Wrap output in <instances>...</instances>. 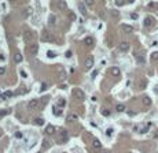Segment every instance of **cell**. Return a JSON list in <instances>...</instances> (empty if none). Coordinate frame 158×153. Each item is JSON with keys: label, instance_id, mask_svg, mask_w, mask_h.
<instances>
[{"label": "cell", "instance_id": "6da1fadb", "mask_svg": "<svg viewBox=\"0 0 158 153\" xmlns=\"http://www.w3.org/2000/svg\"><path fill=\"white\" fill-rule=\"evenodd\" d=\"M73 97H74L76 100H78V101H83L84 98H85V93H84L83 89L76 88V89H73Z\"/></svg>", "mask_w": 158, "mask_h": 153}, {"label": "cell", "instance_id": "7a4b0ae2", "mask_svg": "<svg viewBox=\"0 0 158 153\" xmlns=\"http://www.w3.org/2000/svg\"><path fill=\"white\" fill-rule=\"evenodd\" d=\"M84 67H85V70L88 71L93 67V56H87L85 62H84Z\"/></svg>", "mask_w": 158, "mask_h": 153}, {"label": "cell", "instance_id": "3957f363", "mask_svg": "<svg viewBox=\"0 0 158 153\" xmlns=\"http://www.w3.org/2000/svg\"><path fill=\"white\" fill-rule=\"evenodd\" d=\"M37 52H39V45L37 44H32V45L29 47V53L32 56H35V55H37Z\"/></svg>", "mask_w": 158, "mask_h": 153}, {"label": "cell", "instance_id": "277c9868", "mask_svg": "<svg viewBox=\"0 0 158 153\" xmlns=\"http://www.w3.org/2000/svg\"><path fill=\"white\" fill-rule=\"evenodd\" d=\"M118 49L121 51V52H127V51H129V42L122 41V42L118 45Z\"/></svg>", "mask_w": 158, "mask_h": 153}, {"label": "cell", "instance_id": "5b68a950", "mask_svg": "<svg viewBox=\"0 0 158 153\" xmlns=\"http://www.w3.org/2000/svg\"><path fill=\"white\" fill-rule=\"evenodd\" d=\"M37 107H39V100H35V98H33V100H30L28 103V108H29V110H36Z\"/></svg>", "mask_w": 158, "mask_h": 153}, {"label": "cell", "instance_id": "8992f818", "mask_svg": "<svg viewBox=\"0 0 158 153\" xmlns=\"http://www.w3.org/2000/svg\"><path fill=\"white\" fill-rule=\"evenodd\" d=\"M56 6H58V8L60 11H65V10H68V3L65 2V0H59L58 3H56Z\"/></svg>", "mask_w": 158, "mask_h": 153}, {"label": "cell", "instance_id": "52a82bcc", "mask_svg": "<svg viewBox=\"0 0 158 153\" xmlns=\"http://www.w3.org/2000/svg\"><path fill=\"white\" fill-rule=\"evenodd\" d=\"M121 29H122L124 33H132L133 32L132 26H131V25H125V23H124V25H121Z\"/></svg>", "mask_w": 158, "mask_h": 153}, {"label": "cell", "instance_id": "ba28073f", "mask_svg": "<svg viewBox=\"0 0 158 153\" xmlns=\"http://www.w3.org/2000/svg\"><path fill=\"white\" fill-rule=\"evenodd\" d=\"M84 44H85L87 47H92L93 45V38L92 37H85V38H84Z\"/></svg>", "mask_w": 158, "mask_h": 153}, {"label": "cell", "instance_id": "9c48e42d", "mask_svg": "<svg viewBox=\"0 0 158 153\" xmlns=\"http://www.w3.org/2000/svg\"><path fill=\"white\" fill-rule=\"evenodd\" d=\"M110 73H112V75L113 77H120V74H121V71L118 67H112V70H110Z\"/></svg>", "mask_w": 158, "mask_h": 153}, {"label": "cell", "instance_id": "30bf717a", "mask_svg": "<svg viewBox=\"0 0 158 153\" xmlns=\"http://www.w3.org/2000/svg\"><path fill=\"white\" fill-rule=\"evenodd\" d=\"M153 23H154V21H153V18H151V16H147V18L144 19V26H146V28L153 26Z\"/></svg>", "mask_w": 158, "mask_h": 153}, {"label": "cell", "instance_id": "8fae6325", "mask_svg": "<svg viewBox=\"0 0 158 153\" xmlns=\"http://www.w3.org/2000/svg\"><path fill=\"white\" fill-rule=\"evenodd\" d=\"M142 103L146 105V107H150V105H151V98H150L149 96H144V97L142 98Z\"/></svg>", "mask_w": 158, "mask_h": 153}, {"label": "cell", "instance_id": "7c38bea8", "mask_svg": "<svg viewBox=\"0 0 158 153\" xmlns=\"http://www.w3.org/2000/svg\"><path fill=\"white\" fill-rule=\"evenodd\" d=\"M92 146H93L95 149H100V148H102V144H100V141H99V139H93Z\"/></svg>", "mask_w": 158, "mask_h": 153}, {"label": "cell", "instance_id": "4fadbf2b", "mask_svg": "<svg viewBox=\"0 0 158 153\" xmlns=\"http://www.w3.org/2000/svg\"><path fill=\"white\" fill-rule=\"evenodd\" d=\"M22 59H23V57H22V55H21L19 52L14 55V60H15V63H21V62H22Z\"/></svg>", "mask_w": 158, "mask_h": 153}, {"label": "cell", "instance_id": "5bb4252c", "mask_svg": "<svg viewBox=\"0 0 158 153\" xmlns=\"http://www.w3.org/2000/svg\"><path fill=\"white\" fill-rule=\"evenodd\" d=\"M56 105H58L59 108H63V107L66 105V100H65V98H59L58 103H56Z\"/></svg>", "mask_w": 158, "mask_h": 153}, {"label": "cell", "instance_id": "9a60e30c", "mask_svg": "<svg viewBox=\"0 0 158 153\" xmlns=\"http://www.w3.org/2000/svg\"><path fill=\"white\" fill-rule=\"evenodd\" d=\"M35 124L36 126H43V124H44V119H43V118H36L35 119Z\"/></svg>", "mask_w": 158, "mask_h": 153}, {"label": "cell", "instance_id": "2e32d148", "mask_svg": "<svg viewBox=\"0 0 158 153\" xmlns=\"http://www.w3.org/2000/svg\"><path fill=\"white\" fill-rule=\"evenodd\" d=\"M78 10H80V12H81L83 15H85V4H84V3H80L78 4Z\"/></svg>", "mask_w": 158, "mask_h": 153}, {"label": "cell", "instance_id": "e0dca14e", "mask_svg": "<svg viewBox=\"0 0 158 153\" xmlns=\"http://www.w3.org/2000/svg\"><path fill=\"white\" fill-rule=\"evenodd\" d=\"M116 110H117V112H124V111H125V105H124V104H117Z\"/></svg>", "mask_w": 158, "mask_h": 153}, {"label": "cell", "instance_id": "ac0fdd59", "mask_svg": "<svg viewBox=\"0 0 158 153\" xmlns=\"http://www.w3.org/2000/svg\"><path fill=\"white\" fill-rule=\"evenodd\" d=\"M77 119H78V116L76 114H70L68 116V122H73V120H77Z\"/></svg>", "mask_w": 158, "mask_h": 153}, {"label": "cell", "instance_id": "d6986e66", "mask_svg": "<svg viewBox=\"0 0 158 153\" xmlns=\"http://www.w3.org/2000/svg\"><path fill=\"white\" fill-rule=\"evenodd\" d=\"M54 131H55L54 126H48V127L45 128V133H47V134H54Z\"/></svg>", "mask_w": 158, "mask_h": 153}, {"label": "cell", "instance_id": "ffe728a7", "mask_svg": "<svg viewBox=\"0 0 158 153\" xmlns=\"http://www.w3.org/2000/svg\"><path fill=\"white\" fill-rule=\"evenodd\" d=\"M54 115L55 116H60L62 115V110L60 108H54Z\"/></svg>", "mask_w": 158, "mask_h": 153}, {"label": "cell", "instance_id": "44dd1931", "mask_svg": "<svg viewBox=\"0 0 158 153\" xmlns=\"http://www.w3.org/2000/svg\"><path fill=\"white\" fill-rule=\"evenodd\" d=\"M84 4L87 7H93V0H84Z\"/></svg>", "mask_w": 158, "mask_h": 153}, {"label": "cell", "instance_id": "7402d4cb", "mask_svg": "<svg viewBox=\"0 0 158 153\" xmlns=\"http://www.w3.org/2000/svg\"><path fill=\"white\" fill-rule=\"evenodd\" d=\"M7 114H10V110H0V118L6 116Z\"/></svg>", "mask_w": 158, "mask_h": 153}, {"label": "cell", "instance_id": "603a6c76", "mask_svg": "<svg viewBox=\"0 0 158 153\" xmlns=\"http://www.w3.org/2000/svg\"><path fill=\"white\" fill-rule=\"evenodd\" d=\"M151 60H153V62H157V60H158V52H153V53H151Z\"/></svg>", "mask_w": 158, "mask_h": 153}, {"label": "cell", "instance_id": "cb8c5ba5", "mask_svg": "<svg viewBox=\"0 0 158 153\" xmlns=\"http://www.w3.org/2000/svg\"><path fill=\"white\" fill-rule=\"evenodd\" d=\"M110 114H112V112H110L109 110H106V108H103V110H102V115H103V116H110Z\"/></svg>", "mask_w": 158, "mask_h": 153}, {"label": "cell", "instance_id": "d4e9b609", "mask_svg": "<svg viewBox=\"0 0 158 153\" xmlns=\"http://www.w3.org/2000/svg\"><path fill=\"white\" fill-rule=\"evenodd\" d=\"M32 12H33V10H32V8H26V10H25V14H23V16H29V15H32Z\"/></svg>", "mask_w": 158, "mask_h": 153}, {"label": "cell", "instance_id": "484cf974", "mask_svg": "<svg viewBox=\"0 0 158 153\" xmlns=\"http://www.w3.org/2000/svg\"><path fill=\"white\" fill-rule=\"evenodd\" d=\"M47 56L51 57V59H54V57H56V53L52 52V51H48V52H47Z\"/></svg>", "mask_w": 158, "mask_h": 153}, {"label": "cell", "instance_id": "4316f807", "mask_svg": "<svg viewBox=\"0 0 158 153\" xmlns=\"http://www.w3.org/2000/svg\"><path fill=\"white\" fill-rule=\"evenodd\" d=\"M113 128L112 127H110V128H107V130H106V135H107V137H112V135H113Z\"/></svg>", "mask_w": 158, "mask_h": 153}, {"label": "cell", "instance_id": "83f0119b", "mask_svg": "<svg viewBox=\"0 0 158 153\" xmlns=\"http://www.w3.org/2000/svg\"><path fill=\"white\" fill-rule=\"evenodd\" d=\"M12 96V92H6L4 94H3V98H8V97H11Z\"/></svg>", "mask_w": 158, "mask_h": 153}, {"label": "cell", "instance_id": "f1b7e54d", "mask_svg": "<svg viewBox=\"0 0 158 153\" xmlns=\"http://www.w3.org/2000/svg\"><path fill=\"white\" fill-rule=\"evenodd\" d=\"M116 6H117V7H121V6H124V0H116Z\"/></svg>", "mask_w": 158, "mask_h": 153}, {"label": "cell", "instance_id": "f546056e", "mask_svg": "<svg viewBox=\"0 0 158 153\" xmlns=\"http://www.w3.org/2000/svg\"><path fill=\"white\" fill-rule=\"evenodd\" d=\"M22 137H23V134H22V133H21V131H17V133H15V138H18V139H21Z\"/></svg>", "mask_w": 158, "mask_h": 153}, {"label": "cell", "instance_id": "4dcf8cb0", "mask_svg": "<svg viewBox=\"0 0 158 153\" xmlns=\"http://www.w3.org/2000/svg\"><path fill=\"white\" fill-rule=\"evenodd\" d=\"M65 78H66V74L63 73V71H60L59 73V79H65Z\"/></svg>", "mask_w": 158, "mask_h": 153}, {"label": "cell", "instance_id": "1f68e13d", "mask_svg": "<svg viewBox=\"0 0 158 153\" xmlns=\"http://www.w3.org/2000/svg\"><path fill=\"white\" fill-rule=\"evenodd\" d=\"M112 15L114 16V18H118V15H120V14L116 11V10H113V11H112Z\"/></svg>", "mask_w": 158, "mask_h": 153}, {"label": "cell", "instance_id": "d6a6232c", "mask_svg": "<svg viewBox=\"0 0 158 153\" xmlns=\"http://www.w3.org/2000/svg\"><path fill=\"white\" fill-rule=\"evenodd\" d=\"M45 88H47V83L43 82L41 85H40V90H41V92H43V90H45Z\"/></svg>", "mask_w": 158, "mask_h": 153}, {"label": "cell", "instance_id": "836d02e7", "mask_svg": "<svg viewBox=\"0 0 158 153\" xmlns=\"http://www.w3.org/2000/svg\"><path fill=\"white\" fill-rule=\"evenodd\" d=\"M6 74V67H0V75H4Z\"/></svg>", "mask_w": 158, "mask_h": 153}, {"label": "cell", "instance_id": "e575fe53", "mask_svg": "<svg viewBox=\"0 0 158 153\" xmlns=\"http://www.w3.org/2000/svg\"><path fill=\"white\" fill-rule=\"evenodd\" d=\"M54 22H55V16H54V15H51V16H50V23L52 25Z\"/></svg>", "mask_w": 158, "mask_h": 153}, {"label": "cell", "instance_id": "d590c367", "mask_svg": "<svg viewBox=\"0 0 158 153\" xmlns=\"http://www.w3.org/2000/svg\"><path fill=\"white\" fill-rule=\"evenodd\" d=\"M66 57H68V59L72 57V51H68V52H66Z\"/></svg>", "mask_w": 158, "mask_h": 153}, {"label": "cell", "instance_id": "8d00e7d4", "mask_svg": "<svg viewBox=\"0 0 158 153\" xmlns=\"http://www.w3.org/2000/svg\"><path fill=\"white\" fill-rule=\"evenodd\" d=\"M131 18H132V19H137V18H139V15H137V14H131Z\"/></svg>", "mask_w": 158, "mask_h": 153}, {"label": "cell", "instance_id": "74e56055", "mask_svg": "<svg viewBox=\"0 0 158 153\" xmlns=\"http://www.w3.org/2000/svg\"><path fill=\"white\" fill-rule=\"evenodd\" d=\"M128 115H129V116H135L136 112H133V111H128Z\"/></svg>", "mask_w": 158, "mask_h": 153}, {"label": "cell", "instance_id": "f35d334b", "mask_svg": "<svg viewBox=\"0 0 158 153\" xmlns=\"http://www.w3.org/2000/svg\"><path fill=\"white\" fill-rule=\"evenodd\" d=\"M96 75H98V71H93V73H92V78H95Z\"/></svg>", "mask_w": 158, "mask_h": 153}, {"label": "cell", "instance_id": "ab89813d", "mask_svg": "<svg viewBox=\"0 0 158 153\" xmlns=\"http://www.w3.org/2000/svg\"><path fill=\"white\" fill-rule=\"evenodd\" d=\"M0 60H2V62H4V60H6V57H4V55H0Z\"/></svg>", "mask_w": 158, "mask_h": 153}, {"label": "cell", "instance_id": "60d3db41", "mask_svg": "<svg viewBox=\"0 0 158 153\" xmlns=\"http://www.w3.org/2000/svg\"><path fill=\"white\" fill-rule=\"evenodd\" d=\"M44 148H45V149L48 148V141H44Z\"/></svg>", "mask_w": 158, "mask_h": 153}, {"label": "cell", "instance_id": "b9f144b4", "mask_svg": "<svg viewBox=\"0 0 158 153\" xmlns=\"http://www.w3.org/2000/svg\"><path fill=\"white\" fill-rule=\"evenodd\" d=\"M105 153H110V152H105Z\"/></svg>", "mask_w": 158, "mask_h": 153}, {"label": "cell", "instance_id": "7bdbcfd3", "mask_svg": "<svg viewBox=\"0 0 158 153\" xmlns=\"http://www.w3.org/2000/svg\"><path fill=\"white\" fill-rule=\"evenodd\" d=\"M0 137H2V134H0Z\"/></svg>", "mask_w": 158, "mask_h": 153}, {"label": "cell", "instance_id": "ee69618b", "mask_svg": "<svg viewBox=\"0 0 158 153\" xmlns=\"http://www.w3.org/2000/svg\"><path fill=\"white\" fill-rule=\"evenodd\" d=\"M11 2H12V0H11Z\"/></svg>", "mask_w": 158, "mask_h": 153}]
</instances>
